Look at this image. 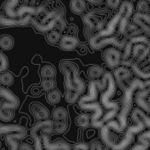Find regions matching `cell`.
Instances as JSON below:
<instances>
[{
  "label": "cell",
  "instance_id": "1",
  "mask_svg": "<svg viewBox=\"0 0 150 150\" xmlns=\"http://www.w3.org/2000/svg\"><path fill=\"white\" fill-rule=\"evenodd\" d=\"M107 88V82L102 78V81L93 80L89 85V93L85 96L80 98L78 100V107L82 110L92 111L93 114L91 116V124L95 128H102L104 126V123L101 120L103 116V109L98 103H89L90 100L95 99L98 97V89Z\"/></svg>",
  "mask_w": 150,
  "mask_h": 150
},
{
  "label": "cell",
  "instance_id": "2",
  "mask_svg": "<svg viewBox=\"0 0 150 150\" xmlns=\"http://www.w3.org/2000/svg\"><path fill=\"white\" fill-rule=\"evenodd\" d=\"M145 88L144 81L139 79H134L127 86L126 89L124 91V96L122 98V109L118 115V122L110 121L107 122V125L109 126L112 130L117 132L122 133L127 128V117L131 112L132 110V101L133 95L135 91L140 90Z\"/></svg>",
  "mask_w": 150,
  "mask_h": 150
},
{
  "label": "cell",
  "instance_id": "3",
  "mask_svg": "<svg viewBox=\"0 0 150 150\" xmlns=\"http://www.w3.org/2000/svg\"><path fill=\"white\" fill-rule=\"evenodd\" d=\"M30 23L40 32H49L54 29L63 30L66 26L63 9L56 8L50 12H45L40 19L32 16Z\"/></svg>",
  "mask_w": 150,
  "mask_h": 150
},
{
  "label": "cell",
  "instance_id": "4",
  "mask_svg": "<svg viewBox=\"0 0 150 150\" xmlns=\"http://www.w3.org/2000/svg\"><path fill=\"white\" fill-rule=\"evenodd\" d=\"M60 71L64 75L66 90H75L81 95L85 90V81L80 76L76 64L68 60H63L59 64Z\"/></svg>",
  "mask_w": 150,
  "mask_h": 150
},
{
  "label": "cell",
  "instance_id": "5",
  "mask_svg": "<svg viewBox=\"0 0 150 150\" xmlns=\"http://www.w3.org/2000/svg\"><path fill=\"white\" fill-rule=\"evenodd\" d=\"M103 79H104L107 82V90L101 95V103L106 109L108 110V112L103 117L102 121L103 123H107L117 114L119 106L117 103L111 101V98L116 93L117 85L114 80L113 75L108 71H105L103 75Z\"/></svg>",
  "mask_w": 150,
  "mask_h": 150
},
{
  "label": "cell",
  "instance_id": "6",
  "mask_svg": "<svg viewBox=\"0 0 150 150\" xmlns=\"http://www.w3.org/2000/svg\"><path fill=\"white\" fill-rule=\"evenodd\" d=\"M117 132L112 130L107 124L101 128L100 134L103 142L107 147L112 150H124L130 146L134 139V134L126 130L123 138L120 139L117 134Z\"/></svg>",
  "mask_w": 150,
  "mask_h": 150
},
{
  "label": "cell",
  "instance_id": "7",
  "mask_svg": "<svg viewBox=\"0 0 150 150\" xmlns=\"http://www.w3.org/2000/svg\"><path fill=\"white\" fill-rule=\"evenodd\" d=\"M20 100L12 91L0 86V120L10 122L14 118L15 110L19 107Z\"/></svg>",
  "mask_w": 150,
  "mask_h": 150
},
{
  "label": "cell",
  "instance_id": "8",
  "mask_svg": "<svg viewBox=\"0 0 150 150\" xmlns=\"http://www.w3.org/2000/svg\"><path fill=\"white\" fill-rule=\"evenodd\" d=\"M44 131L53 133V122L51 120L38 122L30 130V137L33 140V146L35 150H45L42 144L41 134Z\"/></svg>",
  "mask_w": 150,
  "mask_h": 150
},
{
  "label": "cell",
  "instance_id": "9",
  "mask_svg": "<svg viewBox=\"0 0 150 150\" xmlns=\"http://www.w3.org/2000/svg\"><path fill=\"white\" fill-rule=\"evenodd\" d=\"M127 39H123V40H119L117 37L108 36V37H103V38H94L91 36L89 44L91 48L94 50H100V49L105 48L108 45H112L116 48L120 49H124L127 43Z\"/></svg>",
  "mask_w": 150,
  "mask_h": 150
},
{
  "label": "cell",
  "instance_id": "10",
  "mask_svg": "<svg viewBox=\"0 0 150 150\" xmlns=\"http://www.w3.org/2000/svg\"><path fill=\"white\" fill-rule=\"evenodd\" d=\"M53 132L62 134L68 128V113L65 108L57 107L53 112Z\"/></svg>",
  "mask_w": 150,
  "mask_h": 150
},
{
  "label": "cell",
  "instance_id": "11",
  "mask_svg": "<svg viewBox=\"0 0 150 150\" xmlns=\"http://www.w3.org/2000/svg\"><path fill=\"white\" fill-rule=\"evenodd\" d=\"M3 135H12L17 140H21L26 137L27 130L19 125H4L0 123V137Z\"/></svg>",
  "mask_w": 150,
  "mask_h": 150
},
{
  "label": "cell",
  "instance_id": "12",
  "mask_svg": "<svg viewBox=\"0 0 150 150\" xmlns=\"http://www.w3.org/2000/svg\"><path fill=\"white\" fill-rule=\"evenodd\" d=\"M132 76V71L126 67H118L113 71V77L116 84L119 86L120 89H122L123 91H125L129 84L127 82L130 83L131 81H129L130 77Z\"/></svg>",
  "mask_w": 150,
  "mask_h": 150
},
{
  "label": "cell",
  "instance_id": "13",
  "mask_svg": "<svg viewBox=\"0 0 150 150\" xmlns=\"http://www.w3.org/2000/svg\"><path fill=\"white\" fill-rule=\"evenodd\" d=\"M84 23L88 30L90 32L98 33L102 30H103V25H104V21L101 20L98 18V16L93 14V12H88L86 13L84 18Z\"/></svg>",
  "mask_w": 150,
  "mask_h": 150
},
{
  "label": "cell",
  "instance_id": "14",
  "mask_svg": "<svg viewBox=\"0 0 150 150\" xmlns=\"http://www.w3.org/2000/svg\"><path fill=\"white\" fill-rule=\"evenodd\" d=\"M103 60L105 63L111 68L117 67L122 61V53L116 48H109L103 52Z\"/></svg>",
  "mask_w": 150,
  "mask_h": 150
},
{
  "label": "cell",
  "instance_id": "15",
  "mask_svg": "<svg viewBox=\"0 0 150 150\" xmlns=\"http://www.w3.org/2000/svg\"><path fill=\"white\" fill-rule=\"evenodd\" d=\"M135 103L144 112L150 114V86L138 90L135 94Z\"/></svg>",
  "mask_w": 150,
  "mask_h": 150
},
{
  "label": "cell",
  "instance_id": "16",
  "mask_svg": "<svg viewBox=\"0 0 150 150\" xmlns=\"http://www.w3.org/2000/svg\"><path fill=\"white\" fill-rule=\"evenodd\" d=\"M32 16L25 15L21 17L11 18L8 16H4L2 13L0 15V25L3 26H17V25H24L30 22Z\"/></svg>",
  "mask_w": 150,
  "mask_h": 150
},
{
  "label": "cell",
  "instance_id": "17",
  "mask_svg": "<svg viewBox=\"0 0 150 150\" xmlns=\"http://www.w3.org/2000/svg\"><path fill=\"white\" fill-rule=\"evenodd\" d=\"M133 23L137 25L143 32L150 37V16L148 13L136 12L132 16Z\"/></svg>",
  "mask_w": 150,
  "mask_h": 150
},
{
  "label": "cell",
  "instance_id": "18",
  "mask_svg": "<svg viewBox=\"0 0 150 150\" xmlns=\"http://www.w3.org/2000/svg\"><path fill=\"white\" fill-rule=\"evenodd\" d=\"M30 110L33 114L34 117L35 118L38 122L41 121H45V120H49V110L47 109V108L41 104L40 103H34L30 105Z\"/></svg>",
  "mask_w": 150,
  "mask_h": 150
},
{
  "label": "cell",
  "instance_id": "19",
  "mask_svg": "<svg viewBox=\"0 0 150 150\" xmlns=\"http://www.w3.org/2000/svg\"><path fill=\"white\" fill-rule=\"evenodd\" d=\"M78 40L76 37L71 35H64L61 38L59 42V46L62 50L64 51H72L76 49L78 46Z\"/></svg>",
  "mask_w": 150,
  "mask_h": 150
},
{
  "label": "cell",
  "instance_id": "20",
  "mask_svg": "<svg viewBox=\"0 0 150 150\" xmlns=\"http://www.w3.org/2000/svg\"><path fill=\"white\" fill-rule=\"evenodd\" d=\"M133 11H134L133 4L128 1H125L122 3L121 6L119 7L118 12L121 15V19L130 20V18L133 14Z\"/></svg>",
  "mask_w": 150,
  "mask_h": 150
},
{
  "label": "cell",
  "instance_id": "21",
  "mask_svg": "<svg viewBox=\"0 0 150 150\" xmlns=\"http://www.w3.org/2000/svg\"><path fill=\"white\" fill-rule=\"evenodd\" d=\"M143 33L144 32L140 30V28L137 25L130 22L126 27V31H125V34L123 36H125V38L127 40H130V39L134 38V37L143 35Z\"/></svg>",
  "mask_w": 150,
  "mask_h": 150
},
{
  "label": "cell",
  "instance_id": "22",
  "mask_svg": "<svg viewBox=\"0 0 150 150\" xmlns=\"http://www.w3.org/2000/svg\"><path fill=\"white\" fill-rule=\"evenodd\" d=\"M18 4V0H6L5 6H4V11L6 15L8 17L15 18L17 17L16 7Z\"/></svg>",
  "mask_w": 150,
  "mask_h": 150
},
{
  "label": "cell",
  "instance_id": "23",
  "mask_svg": "<svg viewBox=\"0 0 150 150\" xmlns=\"http://www.w3.org/2000/svg\"><path fill=\"white\" fill-rule=\"evenodd\" d=\"M130 68L139 78H141V79L146 80V81L150 80V63L147 67H145V70L140 69V67L138 65H136L134 62L130 66Z\"/></svg>",
  "mask_w": 150,
  "mask_h": 150
},
{
  "label": "cell",
  "instance_id": "24",
  "mask_svg": "<svg viewBox=\"0 0 150 150\" xmlns=\"http://www.w3.org/2000/svg\"><path fill=\"white\" fill-rule=\"evenodd\" d=\"M70 8L74 14H81L86 8L85 0H70Z\"/></svg>",
  "mask_w": 150,
  "mask_h": 150
},
{
  "label": "cell",
  "instance_id": "25",
  "mask_svg": "<svg viewBox=\"0 0 150 150\" xmlns=\"http://www.w3.org/2000/svg\"><path fill=\"white\" fill-rule=\"evenodd\" d=\"M14 46L13 37L8 35H4L0 37V48L4 51H9Z\"/></svg>",
  "mask_w": 150,
  "mask_h": 150
},
{
  "label": "cell",
  "instance_id": "26",
  "mask_svg": "<svg viewBox=\"0 0 150 150\" xmlns=\"http://www.w3.org/2000/svg\"><path fill=\"white\" fill-rule=\"evenodd\" d=\"M40 76L43 79H53L56 76V69L50 64L43 66L40 70Z\"/></svg>",
  "mask_w": 150,
  "mask_h": 150
},
{
  "label": "cell",
  "instance_id": "27",
  "mask_svg": "<svg viewBox=\"0 0 150 150\" xmlns=\"http://www.w3.org/2000/svg\"><path fill=\"white\" fill-rule=\"evenodd\" d=\"M103 68L101 66L94 65L90 67L88 70V76L93 81V80H97L98 78L101 76L103 75Z\"/></svg>",
  "mask_w": 150,
  "mask_h": 150
},
{
  "label": "cell",
  "instance_id": "28",
  "mask_svg": "<svg viewBox=\"0 0 150 150\" xmlns=\"http://www.w3.org/2000/svg\"><path fill=\"white\" fill-rule=\"evenodd\" d=\"M46 99L51 104H57L62 99V93L57 89H53L50 90L49 93H47Z\"/></svg>",
  "mask_w": 150,
  "mask_h": 150
},
{
  "label": "cell",
  "instance_id": "29",
  "mask_svg": "<svg viewBox=\"0 0 150 150\" xmlns=\"http://www.w3.org/2000/svg\"><path fill=\"white\" fill-rule=\"evenodd\" d=\"M90 123H91V118H89L87 114H81L76 118V124L82 128L89 127Z\"/></svg>",
  "mask_w": 150,
  "mask_h": 150
},
{
  "label": "cell",
  "instance_id": "30",
  "mask_svg": "<svg viewBox=\"0 0 150 150\" xmlns=\"http://www.w3.org/2000/svg\"><path fill=\"white\" fill-rule=\"evenodd\" d=\"M14 77L12 73L8 71H4L3 73H0V84L4 86H9L13 84Z\"/></svg>",
  "mask_w": 150,
  "mask_h": 150
},
{
  "label": "cell",
  "instance_id": "31",
  "mask_svg": "<svg viewBox=\"0 0 150 150\" xmlns=\"http://www.w3.org/2000/svg\"><path fill=\"white\" fill-rule=\"evenodd\" d=\"M81 95L75 90H66L65 100L67 103H75L80 99Z\"/></svg>",
  "mask_w": 150,
  "mask_h": 150
},
{
  "label": "cell",
  "instance_id": "32",
  "mask_svg": "<svg viewBox=\"0 0 150 150\" xmlns=\"http://www.w3.org/2000/svg\"><path fill=\"white\" fill-rule=\"evenodd\" d=\"M16 138H14L12 135L5 136V143L8 145V150H19L20 144Z\"/></svg>",
  "mask_w": 150,
  "mask_h": 150
},
{
  "label": "cell",
  "instance_id": "33",
  "mask_svg": "<svg viewBox=\"0 0 150 150\" xmlns=\"http://www.w3.org/2000/svg\"><path fill=\"white\" fill-rule=\"evenodd\" d=\"M61 35L59 30H53L51 31H49L47 35V40L49 41L50 44H57L60 42L61 40Z\"/></svg>",
  "mask_w": 150,
  "mask_h": 150
},
{
  "label": "cell",
  "instance_id": "34",
  "mask_svg": "<svg viewBox=\"0 0 150 150\" xmlns=\"http://www.w3.org/2000/svg\"><path fill=\"white\" fill-rule=\"evenodd\" d=\"M41 87L45 90H53L56 87V82L54 79H43L41 82Z\"/></svg>",
  "mask_w": 150,
  "mask_h": 150
},
{
  "label": "cell",
  "instance_id": "35",
  "mask_svg": "<svg viewBox=\"0 0 150 150\" xmlns=\"http://www.w3.org/2000/svg\"><path fill=\"white\" fill-rule=\"evenodd\" d=\"M149 4L146 0H139L137 4V11L140 13H147L149 10Z\"/></svg>",
  "mask_w": 150,
  "mask_h": 150
},
{
  "label": "cell",
  "instance_id": "36",
  "mask_svg": "<svg viewBox=\"0 0 150 150\" xmlns=\"http://www.w3.org/2000/svg\"><path fill=\"white\" fill-rule=\"evenodd\" d=\"M8 67V60L7 57L0 51V73L6 71Z\"/></svg>",
  "mask_w": 150,
  "mask_h": 150
},
{
  "label": "cell",
  "instance_id": "37",
  "mask_svg": "<svg viewBox=\"0 0 150 150\" xmlns=\"http://www.w3.org/2000/svg\"><path fill=\"white\" fill-rule=\"evenodd\" d=\"M138 142L145 143V144H150V129L146 131H144L139 135Z\"/></svg>",
  "mask_w": 150,
  "mask_h": 150
},
{
  "label": "cell",
  "instance_id": "38",
  "mask_svg": "<svg viewBox=\"0 0 150 150\" xmlns=\"http://www.w3.org/2000/svg\"><path fill=\"white\" fill-rule=\"evenodd\" d=\"M107 6L111 9H117L122 4V0H106Z\"/></svg>",
  "mask_w": 150,
  "mask_h": 150
},
{
  "label": "cell",
  "instance_id": "39",
  "mask_svg": "<svg viewBox=\"0 0 150 150\" xmlns=\"http://www.w3.org/2000/svg\"><path fill=\"white\" fill-rule=\"evenodd\" d=\"M89 145V150H103L102 143L98 140H93Z\"/></svg>",
  "mask_w": 150,
  "mask_h": 150
},
{
  "label": "cell",
  "instance_id": "40",
  "mask_svg": "<svg viewBox=\"0 0 150 150\" xmlns=\"http://www.w3.org/2000/svg\"><path fill=\"white\" fill-rule=\"evenodd\" d=\"M149 146L150 144H149L138 142L136 144H134V146L132 147L131 150H147L149 148Z\"/></svg>",
  "mask_w": 150,
  "mask_h": 150
},
{
  "label": "cell",
  "instance_id": "41",
  "mask_svg": "<svg viewBox=\"0 0 150 150\" xmlns=\"http://www.w3.org/2000/svg\"><path fill=\"white\" fill-rule=\"evenodd\" d=\"M71 150H89V145L85 143H79L75 144Z\"/></svg>",
  "mask_w": 150,
  "mask_h": 150
},
{
  "label": "cell",
  "instance_id": "42",
  "mask_svg": "<svg viewBox=\"0 0 150 150\" xmlns=\"http://www.w3.org/2000/svg\"><path fill=\"white\" fill-rule=\"evenodd\" d=\"M19 150H35L34 146H31L30 144H29L27 143H23L21 144L19 147Z\"/></svg>",
  "mask_w": 150,
  "mask_h": 150
},
{
  "label": "cell",
  "instance_id": "43",
  "mask_svg": "<svg viewBox=\"0 0 150 150\" xmlns=\"http://www.w3.org/2000/svg\"><path fill=\"white\" fill-rule=\"evenodd\" d=\"M35 4V0H25V6L34 7Z\"/></svg>",
  "mask_w": 150,
  "mask_h": 150
},
{
  "label": "cell",
  "instance_id": "44",
  "mask_svg": "<svg viewBox=\"0 0 150 150\" xmlns=\"http://www.w3.org/2000/svg\"><path fill=\"white\" fill-rule=\"evenodd\" d=\"M87 2H89L91 4H93V5H99L100 4H102V2L103 0H86Z\"/></svg>",
  "mask_w": 150,
  "mask_h": 150
},
{
  "label": "cell",
  "instance_id": "45",
  "mask_svg": "<svg viewBox=\"0 0 150 150\" xmlns=\"http://www.w3.org/2000/svg\"><path fill=\"white\" fill-rule=\"evenodd\" d=\"M144 83L145 87H149V86H150V80H148V81H144Z\"/></svg>",
  "mask_w": 150,
  "mask_h": 150
},
{
  "label": "cell",
  "instance_id": "46",
  "mask_svg": "<svg viewBox=\"0 0 150 150\" xmlns=\"http://www.w3.org/2000/svg\"><path fill=\"white\" fill-rule=\"evenodd\" d=\"M103 150H112V149H110V148H108V147H107V146H106L105 148H104V149H103Z\"/></svg>",
  "mask_w": 150,
  "mask_h": 150
},
{
  "label": "cell",
  "instance_id": "47",
  "mask_svg": "<svg viewBox=\"0 0 150 150\" xmlns=\"http://www.w3.org/2000/svg\"><path fill=\"white\" fill-rule=\"evenodd\" d=\"M149 7H150V0H149Z\"/></svg>",
  "mask_w": 150,
  "mask_h": 150
},
{
  "label": "cell",
  "instance_id": "48",
  "mask_svg": "<svg viewBox=\"0 0 150 150\" xmlns=\"http://www.w3.org/2000/svg\"><path fill=\"white\" fill-rule=\"evenodd\" d=\"M149 150H150V148H149Z\"/></svg>",
  "mask_w": 150,
  "mask_h": 150
}]
</instances>
